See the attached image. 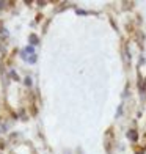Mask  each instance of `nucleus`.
Here are the masks:
<instances>
[{"mask_svg":"<svg viewBox=\"0 0 146 154\" xmlns=\"http://www.w3.org/2000/svg\"><path fill=\"white\" fill-rule=\"evenodd\" d=\"M27 63H30V65H33V63H36V54H33L29 57V60H27Z\"/></svg>","mask_w":146,"mask_h":154,"instance_id":"4","label":"nucleus"},{"mask_svg":"<svg viewBox=\"0 0 146 154\" xmlns=\"http://www.w3.org/2000/svg\"><path fill=\"white\" fill-rule=\"evenodd\" d=\"M35 54V47L33 46H27V47H24L22 51H20V57H22V60H29V57L30 55H33Z\"/></svg>","mask_w":146,"mask_h":154,"instance_id":"1","label":"nucleus"},{"mask_svg":"<svg viewBox=\"0 0 146 154\" xmlns=\"http://www.w3.org/2000/svg\"><path fill=\"white\" fill-rule=\"evenodd\" d=\"M127 138L130 140V142H137V140H138L137 131H135V129H129V131H127Z\"/></svg>","mask_w":146,"mask_h":154,"instance_id":"2","label":"nucleus"},{"mask_svg":"<svg viewBox=\"0 0 146 154\" xmlns=\"http://www.w3.org/2000/svg\"><path fill=\"white\" fill-rule=\"evenodd\" d=\"M0 32H3V29H2V22H0Z\"/></svg>","mask_w":146,"mask_h":154,"instance_id":"8","label":"nucleus"},{"mask_svg":"<svg viewBox=\"0 0 146 154\" xmlns=\"http://www.w3.org/2000/svg\"><path fill=\"white\" fill-rule=\"evenodd\" d=\"M29 43H30V46H33V47L39 44V39H38V36H36L35 33H32L30 36H29Z\"/></svg>","mask_w":146,"mask_h":154,"instance_id":"3","label":"nucleus"},{"mask_svg":"<svg viewBox=\"0 0 146 154\" xmlns=\"http://www.w3.org/2000/svg\"><path fill=\"white\" fill-rule=\"evenodd\" d=\"M120 115H123V106H120V107H118V110H116V115H115V118H120Z\"/></svg>","mask_w":146,"mask_h":154,"instance_id":"6","label":"nucleus"},{"mask_svg":"<svg viewBox=\"0 0 146 154\" xmlns=\"http://www.w3.org/2000/svg\"><path fill=\"white\" fill-rule=\"evenodd\" d=\"M5 5H6L5 2H0V10H3V6H5Z\"/></svg>","mask_w":146,"mask_h":154,"instance_id":"7","label":"nucleus"},{"mask_svg":"<svg viewBox=\"0 0 146 154\" xmlns=\"http://www.w3.org/2000/svg\"><path fill=\"white\" fill-rule=\"evenodd\" d=\"M137 154H143V151H138V152H137Z\"/></svg>","mask_w":146,"mask_h":154,"instance_id":"9","label":"nucleus"},{"mask_svg":"<svg viewBox=\"0 0 146 154\" xmlns=\"http://www.w3.org/2000/svg\"><path fill=\"white\" fill-rule=\"evenodd\" d=\"M24 83H25L27 87H32V77H25V79H24Z\"/></svg>","mask_w":146,"mask_h":154,"instance_id":"5","label":"nucleus"}]
</instances>
